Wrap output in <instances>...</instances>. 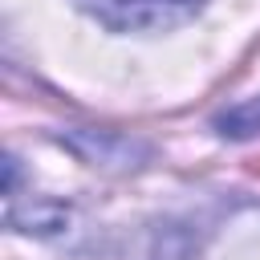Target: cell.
I'll return each mask as SVG.
<instances>
[{"label": "cell", "instance_id": "2", "mask_svg": "<svg viewBox=\"0 0 260 260\" xmlns=\"http://www.w3.org/2000/svg\"><path fill=\"white\" fill-rule=\"evenodd\" d=\"M215 130L223 138H252V134H260V98H248V102L223 110L215 118Z\"/></svg>", "mask_w": 260, "mask_h": 260}, {"label": "cell", "instance_id": "1", "mask_svg": "<svg viewBox=\"0 0 260 260\" xmlns=\"http://www.w3.org/2000/svg\"><path fill=\"white\" fill-rule=\"evenodd\" d=\"M85 12H93L114 32H138V28H171L183 24L203 8V0H77Z\"/></svg>", "mask_w": 260, "mask_h": 260}]
</instances>
